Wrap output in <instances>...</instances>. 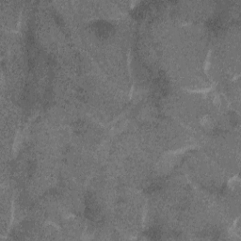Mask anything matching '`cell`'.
I'll list each match as a JSON object with an SVG mask.
<instances>
[{"mask_svg":"<svg viewBox=\"0 0 241 241\" xmlns=\"http://www.w3.org/2000/svg\"><path fill=\"white\" fill-rule=\"evenodd\" d=\"M200 123H201V126H204V127H205V128H208V127H210V126H211L212 120H211L209 115H205V116H204L201 119Z\"/></svg>","mask_w":241,"mask_h":241,"instance_id":"1","label":"cell"}]
</instances>
